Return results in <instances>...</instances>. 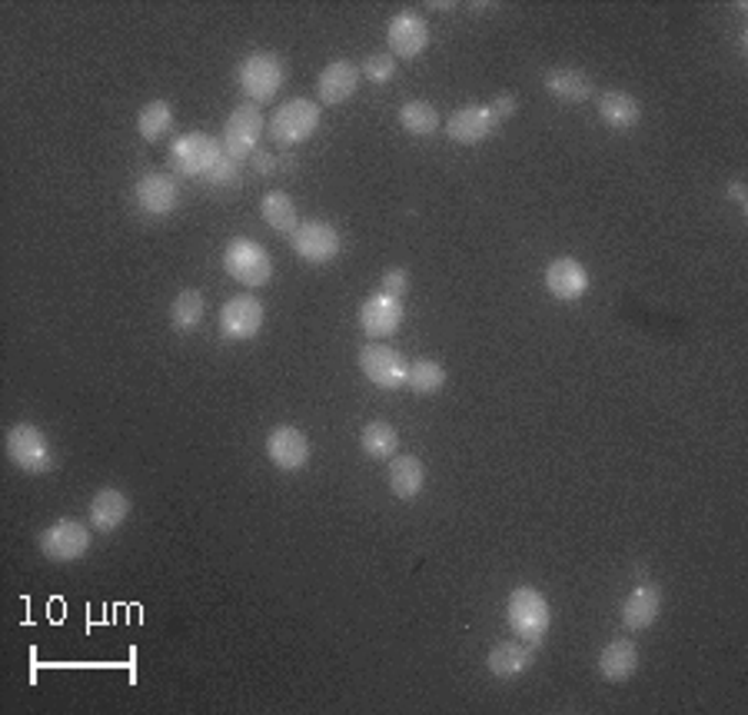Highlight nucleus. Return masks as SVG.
Instances as JSON below:
<instances>
[{
    "mask_svg": "<svg viewBox=\"0 0 748 715\" xmlns=\"http://www.w3.org/2000/svg\"><path fill=\"white\" fill-rule=\"evenodd\" d=\"M316 127H319V104L306 100V97L280 104L277 113L267 123L270 140L277 147H300V143H306L316 133Z\"/></svg>",
    "mask_w": 748,
    "mask_h": 715,
    "instance_id": "f257e3e1",
    "label": "nucleus"
},
{
    "mask_svg": "<svg viewBox=\"0 0 748 715\" xmlns=\"http://www.w3.org/2000/svg\"><path fill=\"white\" fill-rule=\"evenodd\" d=\"M506 619H509V629L529 642V646H539L549 632V603L539 589L532 586H519L509 593V606H506Z\"/></svg>",
    "mask_w": 748,
    "mask_h": 715,
    "instance_id": "f03ea898",
    "label": "nucleus"
},
{
    "mask_svg": "<svg viewBox=\"0 0 748 715\" xmlns=\"http://www.w3.org/2000/svg\"><path fill=\"white\" fill-rule=\"evenodd\" d=\"M283 80H286L283 61L277 54H270V51H253L237 67V84L253 104H267L270 97H277Z\"/></svg>",
    "mask_w": 748,
    "mask_h": 715,
    "instance_id": "7ed1b4c3",
    "label": "nucleus"
},
{
    "mask_svg": "<svg viewBox=\"0 0 748 715\" xmlns=\"http://www.w3.org/2000/svg\"><path fill=\"white\" fill-rule=\"evenodd\" d=\"M220 156H224V143H217L204 130H194V133H183L173 140L166 160H170V170H176L183 176H210V170L217 166Z\"/></svg>",
    "mask_w": 748,
    "mask_h": 715,
    "instance_id": "20e7f679",
    "label": "nucleus"
},
{
    "mask_svg": "<svg viewBox=\"0 0 748 715\" xmlns=\"http://www.w3.org/2000/svg\"><path fill=\"white\" fill-rule=\"evenodd\" d=\"M4 449H8V459L21 469V473H31V476H41L54 466V449L47 443V436L34 426V423H18L8 430V440H4Z\"/></svg>",
    "mask_w": 748,
    "mask_h": 715,
    "instance_id": "39448f33",
    "label": "nucleus"
},
{
    "mask_svg": "<svg viewBox=\"0 0 748 715\" xmlns=\"http://www.w3.org/2000/svg\"><path fill=\"white\" fill-rule=\"evenodd\" d=\"M224 270L243 286H263L273 277V257L250 237H237L224 250Z\"/></svg>",
    "mask_w": 748,
    "mask_h": 715,
    "instance_id": "423d86ee",
    "label": "nucleus"
},
{
    "mask_svg": "<svg viewBox=\"0 0 748 715\" xmlns=\"http://www.w3.org/2000/svg\"><path fill=\"white\" fill-rule=\"evenodd\" d=\"M263 130H267V117H263L260 104H253V100L240 104V107L227 117V123H224V140H220V143H224V153H230L234 160L253 156L260 137H263Z\"/></svg>",
    "mask_w": 748,
    "mask_h": 715,
    "instance_id": "0eeeda50",
    "label": "nucleus"
},
{
    "mask_svg": "<svg viewBox=\"0 0 748 715\" xmlns=\"http://www.w3.org/2000/svg\"><path fill=\"white\" fill-rule=\"evenodd\" d=\"M359 370L362 377L380 387V390H400L406 383L410 364L403 360V353L387 346V343H369L359 349Z\"/></svg>",
    "mask_w": 748,
    "mask_h": 715,
    "instance_id": "6e6552de",
    "label": "nucleus"
},
{
    "mask_svg": "<svg viewBox=\"0 0 748 715\" xmlns=\"http://www.w3.org/2000/svg\"><path fill=\"white\" fill-rule=\"evenodd\" d=\"M90 550V529L77 519H57L41 532V553L51 563H77Z\"/></svg>",
    "mask_w": 748,
    "mask_h": 715,
    "instance_id": "1a4fd4ad",
    "label": "nucleus"
},
{
    "mask_svg": "<svg viewBox=\"0 0 748 715\" xmlns=\"http://www.w3.org/2000/svg\"><path fill=\"white\" fill-rule=\"evenodd\" d=\"M290 247H293V253L300 260L323 267V263H333L339 257L343 240H339V230L333 224H326V220H306V224H300L290 234Z\"/></svg>",
    "mask_w": 748,
    "mask_h": 715,
    "instance_id": "9d476101",
    "label": "nucleus"
},
{
    "mask_svg": "<svg viewBox=\"0 0 748 715\" xmlns=\"http://www.w3.org/2000/svg\"><path fill=\"white\" fill-rule=\"evenodd\" d=\"M176 201H180V187H176L173 176L163 173V170L143 173L140 181H137V187H133V204H137V210H140L143 217H150V220L166 217V214L176 207Z\"/></svg>",
    "mask_w": 748,
    "mask_h": 715,
    "instance_id": "9b49d317",
    "label": "nucleus"
},
{
    "mask_svg": "<svg viewBox=\"0 0 748 715\" xmlns=\"http://www.w3.org/2000/svg\"><path fill=\"white\" fill-rule=\"evenodd\" d=\"M387 41L397 61H416L430 47V24L413 11H400L387 28Z\"/></svg>",
    "mask_w": 748,
    "mask_h": 715,
    "instance_id": "f8f14e48",
    "label": "nucleus"
},
{
    "mask_svg": "<svg viewBox=\"0 0 748 715\" xmlns=\"http://www.w3.org/2000/svg\"><path fill=\"white\" fill-rule=\"evenodd\" d=\"M545 290L555 300L576 303L589 293V270L573 257H559L545 267Z\"/></svg>",
    "mask_w": 748,
    "mask_h": 715,
    "instance_id": "ddd939ff",
    "label": "nucleus"
},
{
    "mask_svg": "<svg viewBox=\"0 0 748 715\" xmlns=\"http://www.w3.org/2000/svg\"><path fill=\"white\" fill-rule=\"evenodd\" d=\"M263 326V303L250 293H240L227 300L220 310V333L227 339H253Z\"/></svg>",
    "mask_w": 748,
    "mask_h": 715,
    "instance_id": "4468645a",
    "label": "nucleus"
},
{
    "mask_svg": "<svg viewBox=\"0 0 748 715\" xmlns=\"http://www.w3.org/2000/svg\"><path fill=\"white\" fill-rule=\"evenodd\" d=\"M400 326H403V300H393L377 290L359 306V329L372 339L393 336Z\"/></svg>",
    "mask_w": 748,
    "mask_h": 715,
    "instance_id": "2eb2a0df",
    "label": "nucleus"
},
{
    "mask_svg": "<svg viewBox=\"0 0 748 715\" xmlns=\"http://www.w3.org/2000/svg\"><path fill=\"white\" fill-rule=\"evenodd\" d=\"M267 456L277 469L283 473H296L306 466L310 459V440L303 436V430L296 426H277L270 436H267Z\"/></svg>",
    "mask_w": 748,
    "mask_h": 715,
    "instance_id": "dca6fc26",
    "label": "nucleus"
},
{
    "mask_svg": "<svg viewBox=\"0 0 748 715\" xmlns=\"http://www.w3.org/2000/svg\"><path fill=\"white\" fill-rule=\"evenodd\" d=\"M492 130H496V117H492L489 104H469V107L456 110V113L446 120L449 140H453V143H463V147L483 143Z\"/></svg>",
    "mask_w": 748,
    "mask_h": 715,
    "instance_id": "f3484780",
    "label": "nucleus"
},
{
    "mask_svg": "<svg viewBox=\"0 0 748 715\" xmlns=\"http://www.w3.org/2000/svg\"><path fill=\"white\" fill-rule=\"evenodd\" d=\"M359 87V67L353 61H333L323 67L319 80H316V90H319V100L326 107H336V104H346Z\"/></svg>",
    "mask_w": 748,
    "mask_h": 715,
    "instance_id": "a211bd4d",
    "label": "nucleus"
},
{
    "mask_svg": "<svg viewBox=\"0 0 748 715\" xmlns=\"http://www.w3.org/2000/svg\"><path fill=\"white\" fill-rule=\"evenodd\" d=\"M662 613V589L652 586V583H642L629 593V599L622 603V626L639 632V629H649Z\"/></svg>",
    "mask_w": 748,
    "mask_h": 715,
    "instance_id": "6ab92c4d",
    "label": "nucleus"
},
{
    "mask_svg": "<svg viewBox=\"0 0 748 715\" xmlns=\"http://www.w3.org/2000/svg\"><path fill=\"white\" fill-rule=\"evenodd\" d=\"M127 516H130V499H127L120 489H113V486L100 489V492L90 499V509H87V519H90V526H94L97 532H113V529H120V526L127 522Z\"/></svg>",
    "mask_w": 748,
    "mask_h": 715,
    "instance_id": "aec40b11",
    "label": "nucleus"
},
{
    "mask_svg": "<svg viewBox=\"0 0 748 715\" xmlns=\"http://www.w3.org/2000/svg\"><path fill=\"white\" fill-rule=\"evenodd\" d=\"M532 662H535V646H529V642H496L486 656L489 672L499 679L522 675L532 669Z\"/></svg>",
    "mask_w": 748,
    "mask_h": 715,
    "instance_id": "412c9836",
    "label": "nucleus"
},
{
    "mask_svg": "<svg viewBox=\"0 0 748 715\" xmlns=\"http://www.w3.org/2000/svg\"><path fill=\"white\" fill-rule=\"evenodd\" d=\"M639 669V646L632 639H613L599 656V672L606 682H626Z\"/></svg>",
    "mask_w": 748,
    "mask_h": 715,
    "instance_id": "4be33fe9",
    "label": "nucleus"
},
{
    "mask_svg": "<svg viewBox=\"0 0 748 715\" xmlns=\"http://www.w3.org/2000/svg\"><path fill=\"white\" fill-rule=\"evenodd\" d=\"M545 90L555 97V100H566V104H583L593 97V77L576 71V67H555L545 74Z\"/></svg>",
    "mask_w": 748,
    "mask_h": 715,
    "instance_id": "5701e85b",
    "label": "nucleus"
},
{
    "mask_svg": "<svg viewBox=\"0 0 748 715\" xmlns=\"http://www.w3.org/2000/svg\"><path fill=\"white\" fill-rule=\"evenodd\" d=\"M599 117H603L613 130H629V127L639 123L642 107H639V100H636L632 94H626V90H606V94L599 97Z\"/></svg>",
    "mask_w": 748,
    "mask_h": 715,
    "instance_id": "b1692460",
    "label": "nucleus"
},
{
    "mask_svg": "<svg viewBox=\"0 0 748 715\" xmlns=\"http://www.w3.org/2000/svg\"><path fill=\"white\" fill-rule=\"evenodd\" d=\"M426 486V466L416 456H393L390 463V489L400 499H416Z\"/></svg>",
    "mask_w": 748,
    "mask_h": 715,
    "instance_id": "393cba45",
    "label": "nucleus"
},
{
    "mask_svg": "<svg viewBox=\"0 0 748 715\" xmlns=\"http://www.w3.org/2000/svg\"><path fill=\"white\" fill-rule=\"evenodd\" d=\"M359 446H362V453H366L369 459H393L397 449H400V433H397V426L387 423V420H372V423L362 426Z\"/></svg>",
    "mask_w": 748,
    "mask_h": 715,
    "instance_id": "a878e982",
    "label": "nucleus"
},
{
    "mask_svg": "<svg viewBox=\"0 0 748 715\" xmlns=\"http://www.w3.org/2000/svg\"><path fill=\"white\" fill-rule=\"evenodd\" d=\"M260 217H263L267 227H273L277 234H293V230L300 227L296 204H293L283 191H270V194L260 201Z\"/></svg>",
    "mask_w": 748,
    "mask_h": 715,
    "instance_id": "bb28decb",
    "label": "nucleus"
},
{
    "mask_svg": "<svg viewBox=\"0 0 748 715\" xmlns=\"http://www.w3.org/2000/svg\"><path fill=\"white\" fill-rule=\"evenodd\" d=\"M204 313H207V303H204V293L200 290H183L173 303H170V323L183 333H191L204 323Z\"/></svg>",
    "mask_w": 748,
    "mask_h": 715,
    "instance_id": "cd10ccee",
    "label": "nucleus"
},
{
    "mask_svg": "<svg viewBox=\"0 0 748 715\" xmlns=\"http://www.w3.org/2000/svg\"><path fill=\"white\" fill-rule=\"evenodd\" d=\"M406 387L416 393V397H433L446 387V370L436 364V360H416L410 364V373H406Z\"/></svg>",
    "mask_w": 748,
    "mask_h": 715,
    "instance_id": "c85d7f7f",
    "label": "nucleus"
},
{
    "mask_svg": "<svg viewBox=\"0 0 748 715\" xmlns=\"http://www.w3.org/2000/svg\"><path fill=\"white\" fill-rule=\"evenodd\" d=\"M400 123H403V130L413 133V137H430V133L440 127V113H436V107L426 104V100H410V104H403V110H400Z\"/></svg>",
    "mask_w": 748,
    "mask_h": 715,
    "instance_id": "c756f323",
    "label": "nucleus"
},
{
    "mask_svg": "<svg viewBox=\"0 0 748 715\" xmlns=\"http://www.w3.org/2000/svg\"><path fill=\"white\" fill-rule=\"evenodd\" d=\"M170 123H173V110H170V104L166 100H150L140 113H137V130H140V137L143 140H160L166 130H170Z\"/></svg>",
    "mask_w": 748,
    "mask_h": 715,
    "instance_id": "7c9ffc66",
    "label": "nucleus"
},
{
    "mask_svg": "<svg viewBox=\"0 0 748 715\" xmlns=\"http://www.w3.org/2000/svg\"><path fill=\"white\" fill-rule=\"evenodd\" d=\"M372 84H390L397 77V57L393 54H372L366 57V64L359 67Z\"/></svg>",
    "mask_w": 748,
    "mask_h": 715,
    "instance_id": "2f4dec72",
    "label": "nucleus"
},
{
    "mask_svg": "<svg viewBox=\"0 0 748 715\" xmlns=\"http://www.w3.org/2000/svg\"><path fill=\"white\" fill-rule=\"evenodd\" d=\"M406 290H410V273H406L403 267H397V270H387V273H383L380 293H387V296H393V300H403V296H406Z\"/></svg>",
    "mask_w": 748,
    "mask_h": 715,
    "instance_id": "473e14b6",
    "label": "nucleus"
},
{
    "mask_svg": "<svg viewBox=\"0 0 748 715\" xmlns=\"http://www.w3.org/2000/svg\"><path fill=\"white\" fill-rule=\"evenodd\" d=\"M237 166H240V160H234L230 153H224V156L217 160V166L210 170L207 181H214V184H234V181H237Z\"/></svg>",
    "mask_w": 748,
    "mask_h": 715,
    "instance_id": "72a5a7b5",
    "label": "nucleus"
},
{
    "mask_svg": "<svg viewBox=\"0 0 748 715\" xmlns=\"http://www.w3.org/2000/svg\"><path fill=\"white\" fill-rule=\"evenodd\" d=\"M489 110H492L496 123H499V120H509V117L516 113V97H512V94H499L496 100H489Z\"/></svg>",
    "mask_w": 748,
    "mask_h": 715,
    "instance_id": "f704fd0d",
    "label": "nucleus"
},
{
    "mask_svg": "<svg viewBox=\"0 0 748 715\" xmlns=\"http://www.w3.org/2000/svg\"><path fill=\"white\" fill-rule=\"evenodd\" d=\"M728 197L745 210V187H741V184H731V187H728Z\"/></svg>",
    "mask_w": 748,
    "mask_h": 715,
    "instance_id": "c9c22d12",
    "label": "nucleus"
}]
</instances>
